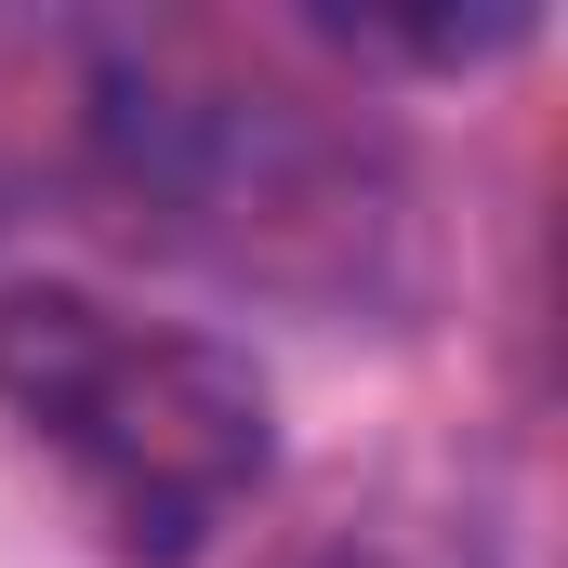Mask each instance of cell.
I'll return each mask as SVG.
<instances>
[{"label": "cell", "mask_w": 568, "mask_h": 568, "mask_svg": "<svg viewBox=\"0 0 568 568\" xmlns=\"http://www.w3.org/2000/svg\"><path fill=\"white\" fill-rule=\"evenodd\" d=\"M120 93V13H0V239L93 212Z\"/></svg>", "instance_id": "3957f363"}, {"label": "cell", "mask_w": 568, "mask_h": 568, "mask_svg": "<svg viewBox=\"0 0 568 568\" xmlns=\"http://www.w3.org/2000/svg\"><path fill=\"white\" fill-rule=\"evenodd\" d=\"M93 212L212 265V278L291 291V304H357L397 239V172L317 93L239 67L212 27H120Z\"/></svg>", "instance_id": "7a4b0ae2"}, {"label": "cell", "mask_w": 568, "mask_h": 568, "mask_svg": "<svg viewBox=\"0 0 568 568\" xmlns=\"http://www.w3.org/2000/svg\"><path fill=\"white\" fill-rule=\"evenodd\" d=\"M0 436L120 568H185L278 476V410L239 344L185 317H133L80 278L0 291Z\"/></svg>", "instance_id": "6da1fadb"}, {"label": "cell", "mask_w": 568, "mask_h": 568, "mask_svg": "<svg viewBox=\"0 0 568 568\" xmlns=\"http://www.w3.org/2000/svg\"><path fill=\"white\" fill-rule=\"evenodd\" d=\"M278 568H436V556H410L397 529H317V542H291Z\"/></svg>", "instance_id": "277c9868"}]
</instances>
